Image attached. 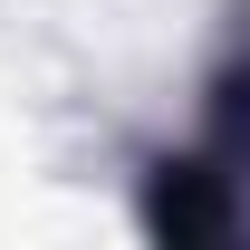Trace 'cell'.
I'll return each instance as SVG.
<instances>
[{
  "mask_svg": "<svg viewBox=\"0 0 250 250\" xmlns=\"http://www.w3.org/2000/svg\"><path fill=\"white\" fill-rule=\"evenodd\" d=\"M154 231H173V241H221L231 231V212H221V173H202V164H173L154 183Z\"/></svg>",
  "mask_w": 250,
  "mask_h": 250,
  "instance_id": "6da1fadb",
  "label": "cell"
}]
</instances>
